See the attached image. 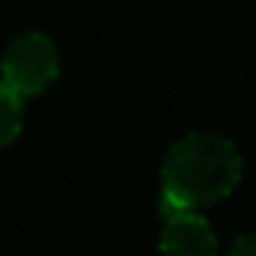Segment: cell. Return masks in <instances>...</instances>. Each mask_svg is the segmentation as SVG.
I'll list each match as a JSON object with an SVG mask.
<instances>
[{"label":"cell","mask_w":256,"mask_h":256,"mask_svg":"<svg viewBox=\"0 0 256 256\" xmlns=\"http://www.w3.org/2000/svg\"><path fill=\"white\" fill-rule=\"evenodd\" d=\"M238 148L214 133H193L175 142L163 160L160 211H196L226 199L241 181Z\"/></svg>","instance_id":"6da1fadb"},{"label":"cell","mask_w":256,"mask_h":256,"mask_svg":"<svg viewBox=\"0 0 256 256\" xmlns=\"http://www.w3.org/2000/svg\"><path fill=\"white\" fill-rule=\"evenodd\" d=\"M60 60L58 48L42 34H22L10 42L4 60H0V78H4L22 100L42 94L58 78Z\"/></svg>","instance_id":"7a4b0ae2"},{"label":"cell","mask_w":256,"mask_h":256,"mask_svg":"<svg viewBox=\"0 0 256 256\" xmlns=\"http://www.w3.org/2000/svg\"><path fill=\"white\" fill-rule=\"evenodd\" d=\"M160 250L163 256H217V238L208 220L196 211H175L166 214Z\"/></svg>","instance_id":"3957f363"},{"label":"cell","mask_w":256,"mask_h":256,"mask_svg":"<svg viewBox=\"0 0 256 256\" xmlns=\"http://www.w3.org/2000/svg\"><path fill=\"white\" fill-rule=\"evenodd\" d=\"M22 118H24V100L0 78V148L16 142L22 133Z\"/></svg>","instance_id":"277c9868"},{"label":"cell","mask_w":256,"mask_h":256,"mask_svg":"<svg viewBox=\"0 0 256 256\" xmlns=\"http://www.w3.org/2000/svg\"><path fill=\"white\" fill-rule=\"evenodd\" d=\"M229 256H256V232H253V235H241V238L232 244Z\"/></svg>","instance_id":"5b68a950"}]
</instances>
